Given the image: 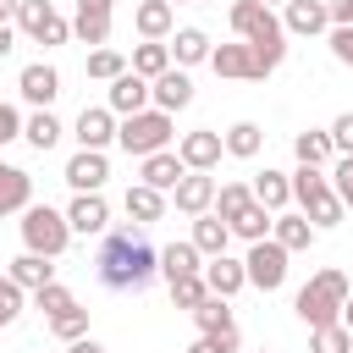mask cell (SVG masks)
<instances>
[{"instance_id": "47", "label": "cell", "mask_w": 353, "mask_h": 353, "mask_svg": "<svg viewBox=\"0 0 353 353\" xmlns=\"http://www.w3.org/2000/svg\"><path fill=\"white\" fill-rule=\"evenodd\" d=\"M325 39H331V55H336L342 66H353V28H331Z\"/></svg>"}, {"instance_id": "49", "label": "cell", "mask_w": 353, "mask_h": 353, "mask_svg": "<svg viewBox=\"0 0 353 353\" xmlns=\"http://www.w3.org/2000/svg\"><path fill=\"white\" fill-rule=\"evenodd\" d=\"M325 17L331 28H353V0H325Z\"/></svg>"}, {"instance_id": "46", "label": "cell", "mask_w": 353, "mask_h": 353, "mask_svg": "<svg viewBox=\"0 0 353 353\" xmlns=\"http://www.w3.org/2000/svg\"><path fill=\"white\" fill-rule=\"evenodd\" d=\"M331 143H336V154H353V110H342L331 121Z\"/></svg>"}, {"instance_id": "50", "label": "cell", "mask_w": 353, "mask_h": 353, "mask_svg": "<svg viewBox=\"0 0 353 353\" xmlns=\"http://www.w3.org/2000/svg\"><path fill=\"white\" fill-rule=\"evenodd\" d=\"M17 50V22H0V55Z\"/></svg>"}, {"instance_id": "2", "label": "cell", "mask_w": 353, "mask_h": 353, "mask_svg": "<svg viewBox=\"0 0 353 353\" xmlns=\"http://www.w3.org/2000/svg\"><path fill=\"white\" fill-rule=\"evenodd\" d=\"M353 298V287H347V276L336 270V265H325V270H314L298 292H292V314L309 325V331H320V325H336L342 320V303Z\"/></svg>"}, {"instance_id": "29", "label": "cell", "mask_w": 353, "mask_h": 353, "mask_svg": "<svg viewBox=\"0 0 353 353\" xmlns=\"http://www.w3.org/2000/svg\"><path fill=\"white\" fill-rule=\"evenodd\" d=\"M215 55V44H210V33L204 28H176L171 33V61L188 72V66H199V61H210Z\"/></svg>"}, {"instance_id": "7", "label": "cell", "mask_w": 353, "mask_h": 353, "mask_svg": "<svg viewBox=\"0 0 353 353\" xmlns=\"http://www.w3.org/2000/svg\"><path fill=\"white\" fill-rule=\"evenodd\" d=\"M287 248L276 243V237H265V243H248V254H243V265H248V287H259V292H281L287 287Z\"/></svg>"}, {"instance_id": "37", "label": "cell", "mask_w": 353, "mask_h": 353, "mask_svg": "<svg viewBox=\"0 0 353 353\" xmlns=\"http://www.w3.org/2000/svg\"><path fill=\"white\" fill-rule=\"evenodd\" d=\"M270 226H276V215H270L265 204H248V210L232 221V237H243V243H265V237H270Z\"/></svg>"}, {"instance_id": "56", "label": "cell", "mask_w": 353, "mask_h": 353, "mask_svg": "<svg viewBox=\"0 0 353 353\" xmlns=\"http://www.w3.org/2000/svg\"><path fill=\"white\" fill-rule=\"evenodd\" d=\"M259 353H276V347H259Z\"/></svg>"}, {"instance_id": "51", "label": "cell", "mask_w": 353, "mask_h": 353, "mask_svg": "<svg viewBox=\"0 0 353 353\" xmlns=\"http://www.w3.org/2000/svg\"><path fill=\"white\" fill-rule=\"evenodd\" d=\"M66 353H105V342H94V336H77V342H66Z\"/></svg>"}, {"instance_id": "6", "label": "cell", "mask_w": 353, "mask_h": 353, "mask_svg": "<svg viewBox=\"0 0 353 353\" xmlns=\"http://www.w3.org/2000/svg\"><path fill=\"white\" fill-rule=\"evenodd\" d=\"M232 33L243 39V44H287V28H281V17L270 11V6H259V0H232Z\"/></svg>"}, {"instance_id": "34", "label": "cell", "mask_w": 353, "mask_h": 353, "mask_svg": "<svg viewBox=\"0 0 353 353\" xmlns=\"http://www.w3.org/2000/svg\"><path fill=\"white\" fill-rule=\"evenodd\" d=\"M61 132H66V127H61V121H55L50 110H33V116L22 121V138H28V143H33L39 154H50V149L61 143Z\"/></svg>"}, {"instance_id": "12", "label": "cell", "mask_w": 353, "mask_h": 353, "mask_svg": "<svg viewBox=\"0 0 353 353\" xmlns=\"http://www.w3.org/2000/svg\"><path fill=\"white\" fill-rule=\"evenodd\" d=\"M66 188L72 193H105V182H110V160H105V149H77L72 160H66Z\"/></svg>"}, {"instance_id": "17", "label": "cell", "mask_w": 353, "mask_h": 353, "mask_svg": "<svg viewBox=\"0 0 353 353\" xmlns=\"http://www.w3.org/2000/svg\"><path fill=\"white\" fill-rule=\"evenodd\" d=\"M182 176H188V165H182V154H176V149H160V154L138 160V182H143V188H154V193H171Z\"/></svg>"}, {"instance_id": "14", "label": "cell", "mask_w": 353, "mask_h": 353, "mask_svg": "<svg viewBox=\"0 0 353 353\" xmlns=\"http://www.w3.org/2000/svg\"><path fill=\"white\" fill-rule=\"evenodd\" d=\"M17 94H22L33 110H50V105H55V94H61V72H55L50 61H28V66H22V77H17Z\"/></svg>"}, {"instance_id": "54", "label": "cell", "mask_w": 353, "mask_h": 353, "mask_svg": "<svg viewBox=\"0 0 353 353\" xmlns=\"http://www.w3.org/2000/svg\"><path fill=\"white\" fill-rule=\"evenodd\" d=\"M259 6H270V11H276V6H287V0H259Z\"/></svg>"}, {"instance_id": "9", "label": "cell", "mask_w": 353, "mask_h": 353, "mask_svg": "<svg viewBox=\"0 0 353 353\" xmlns=\"http://www.w3.org/2000/svg\"><path fill=\"white\" fill-rule=\"evenodd\" d=\"M110 17H116V0H77V11H72V39L88 44V50H105V44H110Z\"/></svg>"}, {"instance_id": "31", "label": "cell", "mask_w": 353, "mask_h": 353, "mask_svg": "<svg viewBox=\"0 0 353 353\" xmlns=\"http://www.w3.org/2000/svg\"><path fill=\"white\" fill-rule=\"evenodd\" d=\"M270 237H276L287 254H303V248L314 243V226H309V215H298V210H281V215H276V226H270Z\"/></svg>"}, {"instance_id": "44", "label": "cell", "mask_w": 353, "mask_h": 353, "mask_svg": "<svg viewBox=\"0 0 353 353\" xmlns=\"http://www.w3.org/2000/svg\"><path fill=\"white\" fill-rule=\"evenodd\" d=\"M22 303H28V292H22L11 276H0V331H6V325L22 314Z\"/></svg>"}, {"instance_id": "19", "label": "cell", "mask_w": 353, "mask_h": 353, "mask_svg": "<svg viewBox=\"0 0 353 353\" xmlns=\"http://www.w3.org/2000/svg\"><path fill=\"white\" fill-rule=\"evenodd\" d=\"M281 28L298 33V39H314V33H331V17H325V0H287L281 6Z\"/></svg>"}, {"instance_id": "48", "label": "cell", "mask_w": 353, "mask_h": 353, "mask_svg": "<svg viewBox=\"0 0 353 353\" xmlns=\"http://www.w3.org/2000/svg\"><path fill=\"white\" fill-rule=\"evenodd\" d=\"M11 138H22V116H17V105L0 99V143H11Z\"/></svg>"}, {"instance_id": "4", "label": "cell", "mask_w": 353, "mask_h": 353, "mask_svg": "<svg viewBox=\"0 0 353 353\" xmlns=\"http://www.w3.org/2000/svg\"><path fill=\"white\" fill-rule=\"evenodd\" d=\"M17 226H22V248L28 254H44V259H61L66 243L77 237L72 221H66V210H55V204H28Z\"/></svg>"}, {"instance_id": "53", "label": "cell", "mask_w": 353, "mask_h": 353, "mask_svg": "<svg viewBox=\"0 0 353 353\" xmlns=\"http://www.w3.org/2000/svg\"><path fill=\"white\" fill-rule=\"evenodd\" d=\"M342 325H347V331H353V298H347V303H342Z\"/></svg>"}, {"instance_id": "30", "label": "cell", "mask_w": 353, "mask_h": 353, "mask_svg": "<svg viewBox=\"0 0 353 353\" xmlns=\"http://www.w3.org/2000/svg\"><path fill=\"white\" fill-rule=\"evenodd\" d=\"M176 61H171V44H160V39H143V44H132V72L143 77V83H154V77H165Z\"/></svg>"}, {"instance_id": "11", "label": "cell", "mask_w": 353, "mask_h": 353, "mask_svg": "<svg viewBox=\"0 0 353 353\" xmlns=\"http://www.w3.org/2000/svg\"><path fill=\"white\" fill-rule=\"evenodd\" d=\"M176 154H182V165H188V171H215V165H221V154H226V138H221L215 127H193V132H182V138H176Z\"/></svg>"}, {"instance_id": "38", "label": "cell", "mask_w": 353, "mask_h": 353, "mask_svg": "<svg viewBox=\"0 0 353 353\" xmlns=\"http://www.w3.org/2000/svg\"><path fill=\"white\" fill-rule=\"evenodd\" d=\"M127 66H132V61H127L121 50H110V44H105V50H88V77H94V83H116Z\"/></svg>"}, {"instance_id": "45", "label": "cell", "mask_w": 353, "mask_h": 353, "mask_svg": "<svg viewBox=\"0 0 353 353\" xmlns=\"http://www.w3.org/2000/svg\"><path fill=\"white\" fill-rule=\"evenodd\" d=\"M237 347H243V342H237V325H232V331H210V336H199L188 353H237Z\"/></svg>"}, {"instance_id": "3", "label": "cell", "mask_w": 353, "mask_h": 353, "mask_svg": "<svg viewBox=\"0 0 353 353\" xmlns=\"http://www.w3.org/2000/svg\"><path fill=\"white\" fill-rule=\"evenodd\" d=\"M292 204H298V215H309L314 232H331L347 215L342 199H336V188H331V171H320V165H298L292 171Z\"/></svg>"}, {"instance_id": "43", "label": "cell", "mask_w": 353, "mask_h": 353, "mask_svg": "<svg viewBox=\"0 0 353 353\" xmlns=\"http://www.w3.org/2000/svg\"><path fill=\"white\" fill-rule=\"evenodd\" d=\"M331 188H336L342 210H353V154H336L331 160Z\"/></svg>"}, {"instance_id": "10", "label": "cell", "mask_w": 353, "mask_h": 353, "mask_svg": "<svg viewBox=\"0 0 353 353\" xmlns=\"http://www.w3.org/2000/svg\"><path fill=\"white\" fill-rule=\"evenodd\" d=\"M116 127H121V116L110 105H83L77 121H72V138H77V149H110Z\"/></svg>"}, {"instance_id": "35", "label": "cell", "mask_w": 353, "mask_h": 353, "mask_svg": "<svg viewBox=\"0 0 353 353\" xmlns=\"http://www.w3.org/2000/svg\"><path fill=\"white\" fill-rule=\"evenodd\" d=\"M193 325H199V336H210V331H232L237 320H232V298H204L199 309H193Z\"/></svg>"}, {"instance_id": "33", "label": "cell", "mask_w": 353, "mask_h": 353, "mask_svg": "<svg viewBox=\"0 0 353 353\" xmlns=\"http://www.w3.org/2000/svg\"><path fill=\"white\" fill-rule=\"evenodd\" d=\"M221 138H226V154H232V160H254V154L265 149V127H259V121H232Z\"/></svg>"}, {"instance_id": "36", "label": "cell", "mask_w": 353, "mask_h": 353, "mask_svg": "<svg viewBox=\"0 0 353 353\" xmlns=\"http://www.w3.org/2000/svg\"><path fill=\"white\" fill-rule=\"evenodd\" d=\"M248 204H254V188H248V182H221V193H215V210H210V215H221V221L232 226Z\"/></svg>"}, {"instance_id": "13", "label": "cell", "mask_w": 353, "mask_h": 353, "mask_svg": "<svg viewBox=\"0 0 353 353\" xmlns=\"http://www.w3.org/2000/svg\"><path fill=\"white\" fill-rule=\"evenodd\" d=\"M215 193H221V182H215L210 171H188V176L171 188V204H176L188 221H199V215H210V210H215Z\"/></svg>"}, {"instance_id": "20", "label": "cell", "mask_w": 353, "mask_h": 353, "mask_svg": "<svg viewBox=\"0 0 353 353\" xmlns=\"http://www.w3.org/2000/svg\"><path fill=\"white\" fill-rule=\"evenodd\" d=\"M165 204H171V193H154V188H143V182H132V188L121 193V210H127L132 226H154V221H165Z\"/></svg>"}, {"instance_id": "52", "label": "cell", "mask_w": 353, "mask_h": 353, "mask_svg": "<svg viewBox=\"0 0 353 353\" xmlns=\"http://www.w3.org/2000/svg\"><path fill=\"white\" fill-rule=\"evenodd\" d=\"M17 6L22 0H0V22H17Z\"/></svg>"}, {"instance_id": "26", "label": "cell", "mask_w": 353, "mask_h": 353, "mask_svg": "<svg viewBox=\"0 0 353 353\" xmlns=\"http://www.w3.org/2000/svg\"><path fill=\"white\" fill-rule=\"evenodd\" d=\"M292 154H298V165H331L336 160V143H331V127L320 132V127H303V132H292Z\"/></svg>"}, {"instance_id": "18", "label": "cell", "mask_w": 353, "mask_h": 353, "mask_svg": "<svg viewBox=\"0 0 353 353\" xmlns=\"http://www.w3.org/2000/svg\"><path fill=\"white\" fill-rule=\"evenodd\" d=\"M132 28H138V39H171L176 33V6L171 0H138L132 6Z\"/></svg>"}, {"instance_id": "28", "label": "cell", "mask_w": 353, "mask_h": 353, "mask_svg": "<svg viewBox=\"0 0 353 353\" xmlns=\"http://www.w3.org/2000/svg\"><path fill=\"white\" fill-rule=\"evenodd\" d=\"M6 276H11V281L28 292V298H33L39 287H50V281H55V265H50L44 254H28V248H22V254L11 259V270H6Z\"/></svg>"}, {"instance_id": "25", "label": "cell", "mask_w": 353, "mask_h": 353, "mask_svg": "<svg viewBox=\"0 0 353 353\" xmlns=\"http://www.w3.org/2000/svg\"><path fill=\"white\" fill-rule=\"evenodd\" d=\"M28 204H33V176L22 165H6L0 160V221L6 215H22Z\"/></svg>"}, {"instance_id": "40", "label": "cell", "mask_w": 353, "mask_h": 353, "mask_svg": "<svg viewBox=\"0 0 353 353\" xmlns=\"http://www.w3.org/2000/svg\"><path fill=\"white\" fill-rule=\"evenodd\" d=\"M309 353H353V331L336 320V325H320L309 331Z\"/></svg>"}, {"instance_id": "42", "label": "cell", "mask_w": 353, "mask_h": 353, "mask_svg": "<svg viewBox=\"0 0 353 353\" xmlns=\"http://www.w3.org/2000/svg\"><path fill=\"white\" fill-rule=\"evenodd\" d=\"M50 336H55V342H77V336H88V309H66V314H55V320H50Z\"/></svg>"}, {"instance_id": "15", "label": "cell", "mask_w": 353, "mask_h": 353, "mask_svg": "<svg viewBox=\"0 0 353 353\" xmlns=\"http://www.w3.org/2000/svg\"><path fill=\"white\" fill-rule=\"evenodd\" d=\"M105 105H110V110L127 121V116H138V110H149V105H154V88H149V83H143V77L127 66V72H121V77L105 88Z\"/></svg>"}, {"instance_id": "21", "label": "cell", "mask_w": 353, "mask_h": 353, "mask_svg": "<svg viewBox=\"0 0 353 353\" xmlns=\"http://www.w3.org/2000/svg\"><path fill=\"white\" fill-rule=\"evenodd\" d=\"M204 281H210L215 298H237L248 287V265L232 259V254H215V259H204Z\"/></svg>"}, {"instance_id": "8", "label": "cell", "mask_w": 353, "mask_h": 353, "mask_svg": "<svg viewBox=\"0 0 353 353\" xmlns=\"http://www.w3.org/2000/svg\"><path fill=\"white\" fill-rule=\"evenodd\" d=\"M17 33H28L33 44H50V50H55V44L72 39V22H66L50 0H22V6H17Z\"/></svg>"}, {"instance_id": "16", "label": "cell", "mask_w": 353, "mask_h": 353, "mask_svg": "<svg viewBox=\"0 0 353 353\" xmlns=\"http://www.w3.org/2000/svg\"><path fill=\"white\" fill-rule=\"evenodd\" d=\"M66 221H72V232H83V237H105V232H110V204H105V193H72Z\"/></svg>"}, {"instance_id": "24", "label": "cell", "mask_w": 353, "mask_h": 353, "mask_svg": "<svg viewBox=\"0 0 353 353\" xmlns=\"http://www.w3.org/2000/svg\"><path fill=\"white\" fill-rule=\"evenodd\" d=\"M248 188H254V204H265L270 215H281V210L292 204V171H276V165H265V171H259Z\"/></svg>"}, {"instance_id": "55", "label": "cell", "mask_w": 353, "mask_h": 353, "mask_svg": "<svg viewBox=\"0 0 353 353\" xmlns=\"http://www.w3.org/2000/svg\"><path fill=\"white\" fill-rule=\"evenodd\" d=\"M171 6H199V0H171Z\"/></svg>"}, {"instance_id": "23", "label": "cell", "mask_w": 353, "mask_h": 353, "mask_svg": "<svg viewBox=\"0 0 353 353\" xmlns=\"http://www.w3.org/2000/svg\"><path fill=\"white\" fill-rule=\"evenodd\" d=\"M149 88H154V110H165V116H176V110H188V105H193V77H188L182 66H171V72H165V77H154Z\"/></svg>"}, {"instance_id": "5", "label": "cell", "mask_w": 353, "mask_h": 353, "mask_svg": "<svg viewBox=\"0 0 353 353\" xmlns=\"http://www.w3.org/2000/svg\"><path fill=\"white\" fill-rule=\"evenodd\" d=\"M171 138H176V121L165 116V110H138V116H127L121 127H116V143L132 154V160H149V154H160V149H171Z\"/></svg>"}, {"instance_id": "27", "label": "cell", "mask_w": 353, "mask_h": 353, "mask_svg": "<svg viewBox=\"0 0 353 353\" xmlns=\"http://www.w3.org/2000/svg\"><path fill=\"white\" fill-rule=\"evenodd\" d=\"M160 276H165V287L182 281V276H204V254L193 243H165L160 248Z\"/></svg>"}, {"instance_id": "22", "label": "cell", "mask_w": 353, "mask_h": 353, "mask_svg": "<svg viewBox=\"0 0 353 353\" xmlns=\"http://www.w3.org/2000/svg\"><path fill=\"white\" fill-rule=\"evenodd\" d=\"M210 72L215 77H243V83H259V66H254V50L237 39V44H215L210 55Z\"/></svg>"}, {"instance_id": "32", "label": "cell", "mask_w": 353, "mask_h": 353, "mask_svg": "<svg viewBox=\"0 0 353 353\" xmlns=\"http://www.w3.org/2000/svg\"><path fill=\"white\" fill-rule=\"evenodd\" d=\"M204 259H215V254H226V243H232V226L221 221V215H199L193 221V237H188Z\"/></svg>"}, {"instance_id": "41", "label": "cell", "mask_w": 353, "mask_h": 353, "mask_svg": "<svg viewBox=\"0 0 353 353\" xmlns=\"http://www.w3.org/2000/svg\"><path fill=\"white\" fill-rule=\"evenodd\" d=\"M204 298H210V281H204V276H182V281H171V303H176V309L193 314Z\"/></svg>"}, {"instance_id": "1", "label": "cell", "mask_w": 353, "mask_h": 353, "mask_svg": "<svg viewBox=\"0 0 353 353\" xmlns=\"http://www.w3.org/2000/svg\"><path fill=\"white\" fill-rule=\"evenodd\" d=\"M94 276L110 292H138V287H149L160 276V248L143 237V226H116V232L99 237Z\"/></svg>"}, {"instance_id": "39", "label": "cell", "mask_w": 353, "mask_h": 353, "mask_svg": "<svg viewBox=\"0 0 353 353\" xmlns=\"http://www.w3.org/2000/svg\"><path fill=\"white\" fill-rule=\"evenodd\" d=\"M33 309H44V320H55V314L77 309V298H72V287H66V281H50V287H39V292H33Z\"/></svg>"}]
</instances>
